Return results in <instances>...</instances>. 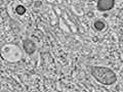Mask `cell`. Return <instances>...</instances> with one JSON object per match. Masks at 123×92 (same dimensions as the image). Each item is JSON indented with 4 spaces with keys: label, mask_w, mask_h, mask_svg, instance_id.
<instances>
[{
    "label": "cell",
    "mask_w": 123,
    "mask_h": 92,
    "mask_svg": "<svg viewBox=\"0 0 123 92\" xmlns=\"http://www.w3.org/2000/svg\"><path fill=\"white\" fill-rule=\"evenodd\" d=\"M25 11H26L25 7H23L22 5H20V6H18V7H17V12H18V14H23V13H25Z\"/></svg>",
    "instance_id": "obj_5"
},
{
    "label": "cell",
    "mask_w": 123,
    "mask_h": 92,
    "mask_svg": "<svg viewBox=\"0 0 123 92\" xmlns=\"http://www.w3.org/2000/svg\"><path fill=\"white\" fill-rule=\"evenodd\" d=\"M94 27H95V29L97 30H103L104 28H105V24H104L103 22H101V21H98V22H95Z\"/></svg>",
    "instance_id": "obj_4"
},
{
    "label": "cell",
    "mask_w": 123,
    "mask_h": 92,
    "mask_svg": "<svg viewBox=\"0 0 123 92\" xmlns=\"http://www.w3.org/2000/svg\"><path fill=\"white\" fill-rule=\"evenodd\" d=\"M24 49H25V51H26L27 53H29V54L33 53L34 50H35V47H34V43H33L32 41H30V40L25 41V43H24Z\"/></svg>",
    "instance_id": "obj_3"
},
{
    "label": "cell",
    "mask_w": 123,
    "mask_h": 92,
    "mask_svg": "<svg viewBox=\"0 0 123 92\" xmlns=\"http://www.w3.org/2000/svg\"><path fill=\"white\" fill-rule=\"evenodd\" d=\"M115 0H98V10L107 11L114 7Z\"/></svg>",
    "instance_id": "obj_2"
},
{
    "label": "cell",
    "mask_w": 123,
    "mask_h": 92,
    "mask_svg": "<svg viewBox=\"0 0 123 92\" xmlns=\"http://www.w3.org/2000/svg\"><path fill=\"white\" fill-rule=\"evenodd\" d=\"M90 73L97 81L105 85H112L117 80L115 73L106 67H90Z\"/></svg>",
    "instance_id": "obj_1"
}]
</instances>
